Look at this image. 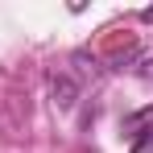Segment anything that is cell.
I'll return each instance as SVG.
<instances>
[{"mask_svg": "<svg viewBox=\"0 0 153 153\" xmlns=\"http://www.w3.org/2000/svg\"><path fill=\"white\" fill-rule=\"evenodd\" d=\"M124 132L132 137V141L149 137V132H153V108H145V112H137V116H128V120H124Z\"/></svg>", "mask_w": 153, "mask_h": 153, "instance_id": "1", "label": "cell"}, {"mask_svg": "<svg viewBox=\"0 0 153 153\" xmlns=\"http://www.w3.org/2000/svg\"><path fill=\"white\" fill-rule=\"evenodd\" d=\"M132 153H153V132L141 137V141H132Z\"/></svg>", "mask_w": 153, "mask_h": 153, "instance_id": "2", "label": "cell"}]
</instances>
